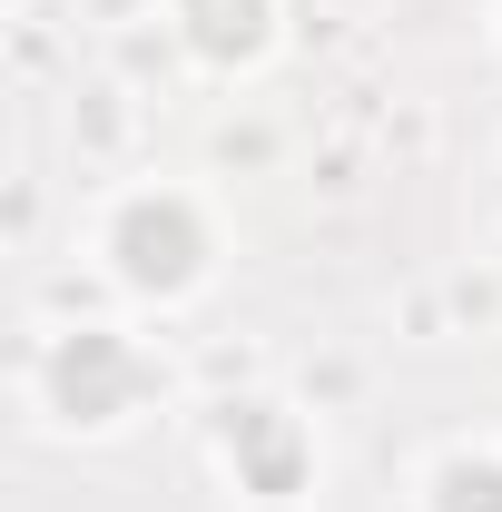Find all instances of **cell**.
<instances>
[{"label":"cell","instance_id":"5","mask_svg":"<svg viewBox=\"0 0 502 512\" xmlns=\"http://www.w3.org/2000/svg\"><path fill=\"white\" fill-rule=\"evenodd\" d=\"M424 512H502V463L493 453H443L434 483H424Z\"/></svg>","mask_w":502,"mask_h":512},{"label":"cell","instance_id":"2","mask_svg":"<svg viewBox=\"0 0 502 512\" xmlns=\"http://www.w3.org/2000/svg\"><path fill=\"white\" fill-rule=\"evenodd\" d=\"M148 355L128 345L119 325H60L50 335V355H40V404H50V424L69 434H109L128 424L138 404H148Z\"/></svg>","mask_w":502,"mask_h":512},{"label":"cell","instance_id":"3","mask_svg":"<svg viewBox=\"0 0 502 512\" xmlns=\"http://www.w3.org/2000/svg\"><path fill=\"white\" fill-rule=\"evenodd\" d=\"M207 453H217V473H227L247 503H266V512L306 503V483H315V434L286 414V404H266V394H247V404H217Z\"/></svg>","mask_w":502,"mask_h":512},{"label":"cell","instance_id":"4","mask_svg":"<svg viewBox=\"0 0 502 512\" xmlns=\"http://www.w3.org/2000/svg\"><path fill=\"white\" fill-rule=\"evenodd\" d=\"M178 40L217 69H247L276 40V0H178Z\"/></svg>","mask_w":502,"mask_h":512},{"label":"cell","instance_id":"1","mask_svg":"<svg viewBox=\"0 0 502 512\" xmlns=\"http://www.w3.org/2000/svg\"><path fill=\"white\" fill-rule=\"evenodd\" d=\"M99 256H109V276H119L128 296H158V306H178L207 286V266H217V227L197 217L188 188H138L109 207V227H99Z\"/></svg>","mask_w":502,"mask_h":512}]
</instances>
